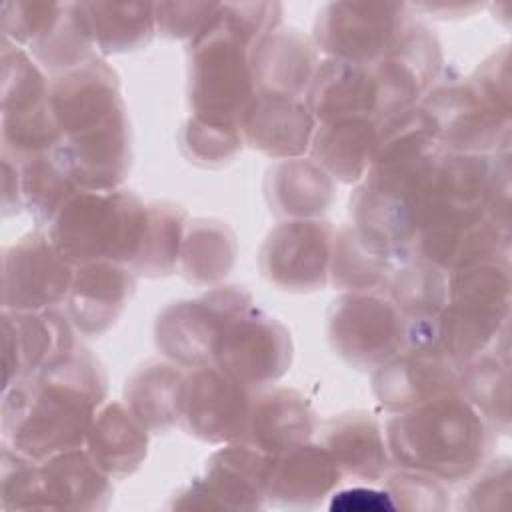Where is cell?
<instances>
[{"mask_svg":"<svg viewBox=\"0 0 512 512\" xmlns=\"http://www.w3.org/2000/svg\"><path fill=\"white\" fill-rule=\"evenodd\" d=\"M102 362L82 344L2 390V444L32 460L82 448L106 402Z\"/></svg>","mask_w":512,"mask_h":512,"instance_id":"1","label":"cell"},{"mask_svg":"<svg viewBox=\"0 0 512 512\" xmlns=\"http://www.w3.org/2000/svg\"><path fill=\"white\" fill-rule=\"evenodd\" d=\"M48 108L62 142L52 150L80 190H114L128 176L130 124L116 72L102 56L50 78Z\"/></svg>","mask_w":512,"mask_h":512,"instance_id":"2","label":"cell"},{"mask_svg":"<svg viewBox=\"0 0 512 512\" xmlns=\"http://www.w3.org/2000/svg\"><path fill=\"white\" fill-rule=\"evenodd\" d=\"M384 434L392 466L442 484L470 480L484 466L496 436L462 392L392 414Z\"/></svg>","mask_w":512,"mask_h":512,"instance_id":"3","label":"cell"},{"mask_svg":"<svg viewBox=\"0 0 512 512\" xmlns=\"http://www.w3.org/2000/svg\"><path fill=\"white\" fill-rule=\"evenodd\" d=\"M510 320V258L482 260L448 274V302L428 320L406 322L404 348H434L466 366Z\"/></svg>","mask_w":512,"mask_h":512,"instance_id":"4","label":"cell"},{"mask_svg":"<svg viewBox=\"0 0 512 512\" xmlns=\"http://www.w3.org/2000/svg\"><path fill=\"white\" fill-rule=\"evenodd\" d=\"M146 218L148 204L130 190H78L48 226V236L74 268L90 262L130 266Z\"/></svg>","mask_w":512,"mask_h":512,"instance_id":"5","label":"cell"},{"mask_svg":"<svg viewBox=\"0 0 512 512\" xmlns=\"http://www.w3.org/2000/svg\"><path fill=\"white\" fill-rule=\"evenodd\" d=\"M2 508H82L106 510L112 502V478L74 448L44 460H32L2 444Z\"/></svg>","mask_w":512,"mask_h":512,"instance_id":"6","label":"cell"},{"mask_svg":"<svg viewBox=\"0 0 512 512\" xmlns=\"http://www.w3.org/2000/svg\"><path fill=\"white\" fill-rule=\"evenodd\" d=\"M252 42L222 12L188 42V100L194 116L236 122L256 94Z\"/></svg>","mask_w":512,"mask_h":512,"instance_id":"7","label":"cell"},{"mask_svg":"<svg viewBox=\"0 0 512 512\" xmlns=\"http://www.w3.org/2000/svg\"><path fill=\"white\" fill-rule=\"evenodd\" d=\"M252 304V294L236 284L214 286L198 298L170 302L156 316V348L166 360L184 368L212 366L226 328Z\"/></svg>","mask_w":512,"mask_h":512,"instance_id":"8","label":"cell"},{"mask_svg":"<svg viewBox=\"0 0 512 512\" xmlns=\"http://www.w3.org/2000/svg\"><path fill=\"white\" fill-rule=\"evenodd\" d=\"M446 152L496 154L510 148V112L492 104L470 76H438L418 104Z\"/></svg>","mask_w":512,"mask_h":512,"instance_id":"9","label":"cell"},{"mask_svg":"<svg viewBox=\"0 0 512 512\" xmlns=\"http://www.w3.org/2000/svg\"><path fill=\"white\" fill-rule=\"evenodd\" d=\"M406 320L382 290L338 296L328 310L332 350L356 370H376L404 348Z\"/></svg>","mask_w":512,"mask_h":512,"instance_id":"10","label":"cell"},{"mask_svg":"<svg viewBox=\"0 0 512 512\" xmlns=\"http://www.w3.org/2000/svg\"><path fill=\"white\" fill-rule=\"evenodd\" d=\"M410 16L404 2H330L318 12L312 42L324 58L372 64L394 46Z\"/></svg>","mask_w":512,"mask_h":512,"instance_id":"11","label":"cell"},{"mask_svg":"<svg viewBox=\"0 0 512 512\" xmlns=\"http://www.w3.org/2000/svg\"><path fill=\"white\" fill-rule=\"evenodd\" d=\"M272 456L246 442H232L212 452L202 476L194 478L174 498L172 508L262 510L268 506Z\"/></svg>","mask_w":512,"mask_h":512,"instance_id":"12","label":"cell"},{"mask_svg":"<svg viewBox=\"0 0 512 512\" xmlns=\"http://www.w3.org/2000/svg\"><path fill=\"white\" fill-rule=\"evenodd\" d=\"M254 390L216 364L186 368L178 426L208 444L242 442Z\"/></svg>","mask_w":512,"mask_h":512,"instance_id":"13","label":"cell"},{"mask_svg":"<svg viewBox=\"0 0 512 512\" xmlns=\"http://www.w3.org/2000/svg\"><path fill=\"white\" fill-rule=\"evenodd\" d=\"M336 228L328 220H284L258 252L262 276L286 292H314L328 284Z\"/></svg>","mask_w":512,"mask_h":512,"instance_id":"14","label":"cell"},{"mask_svg":"<svg viewBox=\"0 0 512 512\" xmlns=\"http://www.w3.org/2000/svg\"><path fill=\"white\" fill-rule=\"evenodd\" d=\"M74 266L56 250L48 232L36 230L4 250L2 310H46L66 302Z\"/></svg>","mask_w":512,"mask_h":512,"instance_id":"15","label":"cell"},{"mask_svg":"<svg viewBox=\"0 0 512 512\" xmlns=\"http://www.w3.org/2000/svg\"><path fill=\"white\" fill-rule=\"evenodd\" d=\"M292 354L288 328L252 304L226 328L214 364L246 386L262 388L288 372Z\"/></svg>","mask_w":512,"mask_h":512,"instance_id":"16","label":"cell"},{"mask_svg":"<svg viewBox=\"0 0 512 512\" xmlns=\"http://www.w3.org/2000/svg\"><path fill=\"white\" fill-rule=\"evenodd\" d=\"M464 366L434 348L406 346L372 372V392L392 414L460 392Z\"/></svg>","mask_w":512,"mask_h":512,"instance_id":"17","label":"cell"},{"mask_svg":"<svg viewBox=\"0 0 512 512\" xmlns=\"http://www.w3.org/2000/svg\"><path fill=\"white\" fill-rule=\"evenodd\" d=\"M76 344L74 326L58 308L2 310V390L40 372Z\"/></svg>","mask_w":512,"mask_h":512,"instance_id":"18","label":"cell"},{"mask_svg":"<svg viewBox=\"0 0 512 512\" xmlns=\"http://www.w3.org/2000/svg\"><path fill=\"white\" fill-rule=\"evenodd\" d=\"M316 126L306 98L262 92L254 94L238 118L244 144L274 160L304 156Z\"/></svg>","mask_w":512,"mask_h":512,"instance_id":"19","label":"cell"},{"mask_svg":"<svg viewBox=\"0 0 512 512\" xmlns=\"http://www.w3.org/2000/svg\"><path fill=\"white\" fill-rule=\"evenodd\" d=\"M136 276L118 262H90L74 268L66 296V316L76 332L88 338L102 336L122 316Z\"/></svg>","mask_w":512,"mask_h":512,"instance_id":"20","label":"cell"},{"mask_svg":"<svg viewBox=\"0 0 512 512\" xmlns=\"http://www.w3.org/2000/svg\"><path fill=\"white\" fill-rule=\"evenodd\" d=\"M342 480L338 464L320 442H302L272 456L268 506L316 508Z\"/></svg>","mask_w":512,"mask_h":512,"instance_id":"21","label":"cell"},{"mask_svg":"<svg viewBox=\"0 0 512 512\" xmlns=\"http://www.w3.org/2000/svg\"><path fill=\"white\" fill-rule=\"evenodd\" d=\"M316 414L304 394L284 386H262L252 392L244 440L264 454H280L312 440Z\"/></svg>","mask_w":512,"mask_h":512,"instance_id":"22","label":"cell"},{"mask_svg":"<svg viewBox=\"0 0 512 512\" xmlns=\"http://www.w3.org/2000/svg\"><path fill=\"white\" fill-rule=\"evenodd\" d=\"M318 442L330 452L344 480L380 482L392 470L386 434L378 420L368 412H344L324 420Z\"/></svg>","mask_w":512,"mask_h":512,"instance_id":"23","label":"cell"},{"mask_svg":"<svg viewBox=\"0 0 512 512\" xmlns=\"http://www.w3.org/2000/svg\"><path fill=\"white\" fill-rule=\"evenodd\" d=\"M256 92L306 98L320 54L312 38L296 28H276L250 52Z\"/></svg>","mask_w":512,"mask_h":512,"instance_id":"24","label":"cell"},{"mask_svg":"<svg viewBox=\"0 0 512 512\" xmlns=\"http://www.w3.org/2000/svg\"><path fill=\"white\" fill-rule=\"evenodd\" d=\"M306 100L318 124L350 118L376 120L378 112V90L370 66L336 58L320 60Z\"/></svg>","mask_w":512,"mask_h":512,"instance_id":"25","label":"cell"},{"mask_svg":"<svg viewBox=\"0 0 512 512\" xmlns=\"http://www.w3.org/2000/svg\"><path fill=\"white\" fill-rule=\"evenodd\" d=\"M270 212L284 220L320 218L336 200V180L312 158L280 160L264 180Z\"/></svg>","mask_w":512,"mask_h":512,"instance_id":"26","label":"cell"},{"mask_svg":"<svg viewBox=\"0 0 512 512\" xmlns=\"http://www.w3.org/2000/svg\"><path fill=\"white\" fill-rule=\"evenodd\" d=\"M148 430L122 402H104L88 430L84 448L112 480L134 474L148 454Z\"/></svg>","mask_w":512,"mask_h":512,"instance_id":"27","label":"cell"},{"mask_svg":"<svg viewBox=\"0 0 512 512\" xmlns=\"http://www.w3.org/2000/svg\"><path fill=\"white\" fill-rule=\"evenodd\" d=\"M380 124L370 118H350L318 124L312 136V160L342 184H358L376 154Z\"/></svg>","mask_w":512,"mask_h":512,"instance_id":"28","label":"cell"},{"mask_svg":"<svg viewBox=\"0 0 512 512\" xmlns=\"http://www.w3.org/2000/svg\"><path fill=\"white\" fill-rule=\"evenodd\" d=\"M184 374V366L152 358L128 376L124 386L126 406L148 432H168L178 424Z\"/></svg>","mask_w":512,"mask_h":512,"instance_id":"29","label":"cell"},{"mask_svg":"<svg viewBox=\"0 0 512 512\" xmlns=\"http://www.w3.org/2000/svg\"><path fill=\"white\" fill-rule=\"evenodd\" d=\"M460 392L476 406L494 432L510 430V348L508 328L462 370Z\"/></svg>","mask_w":512,"mask_h":512,"instance_id":"30","label":"cell"},{"mask_svg":"<svg viewBox=\"0 0 512 512\" xmlns=\"http://www.w3.org/2000/svg\"><path fill=\"white\" fill-rule=\"evenodd\" d=\"M96 52L144 48L156 34L154 2H78Z\"/></svg>","mask_w":512,"mask_h":512,"instance_id":"31","label":"cell"},{"mask_svg":"<svg viewBox=\"0 0 512 512\" xmlns=\"http://www.w3.org/2000/svg\"><path fill=\"white\" fill-rule=\"evenodd\" d=\"M238 242L234 230L216 218L188 220L178 270L196 286H216L234 266Z\"/></svg>","mask_w":512,"mask_h":512,"instance_id":"32","label":"cell"},{"mask_svg":"<svg viewBox=\"0 0 512 512\" xmlns=\"http://www.w3.org/2000/svg\"><path fill=\"white\" fill-rule=\"evenodd\" d=\"M10 160L16 164L20 208L32 216L38 228L50 226L62 206L80 188L50 152L28 156L22 160Z\"/></svg>","mask_w":512,"mask_h":512,"instance_id":"33","label":"cell"},{"mask_svg":"<svg viewBox=\"0 0 512 512\" xmlns=\"http://www.w3.org/2000/svg\"><path fill=\"white\" fill-rule=\"evenodd\" d=\"M188 214L172 202H148V218L140 248L130 262L134 276L164 278L176 272Z\"/></svg>","mask_w":512,"mask_h":512,"instance_id":"34","label":"cell"},{"mask_svg":"<svg viewBox=\"0 0 512 512\" xmlns=\"http://www.w3.org/2000/svg\"><path fill=\"white\" fill-rule=\"evenodd\" d=\"M382 290L406 322L434 318L448 302V274L420 258H408L392 268Z\"/></svg>","mask_w":512,"mask_h":512,"instance_id":"35","label":"cell"},{"mask_svg":"<svg viewBox=\"0 0 512 512\" xmlns=\"http://www.w3.org/2000/svg\"><path fill=\"white\" fill-rule=\"evenodd\" d=\"M396 264L392 256L372 248L354 224H344L334 232L328 284L346 292L378 290Z\"/></svg>","mask_w":512,"mask_h":512,"instance_id":"36","label":"cell"},{"mask_svg":"<svg viewBox=\"0 0 512 512\" xmlns=\"http://www.w3.org/2000/svg\"><path fill=\"white\" fill-rule=\"evenodd\" d=\"M28 48L52 78L98 56L78 2H64L60 18Z\"/></svg>","mask_w":512,"mask_h":512,"instance_id":"37","label":"cell"},{"mask_svg":"<svg viewBox=\"0 0 512 512\" xmlns=\"http://www.w3.org/2000/svg\"><path fill=\"white\" fill-rule=\"evenodd\" d=\"M50 80L18 44L2 38V116L22 114L48 100Z\"/></svg>","mask_w":512,"mask_h":512,"instance_id":"38","label":"cell"},{"mask_svg":"<svg viewBox=\"0 0 512 512\" xmlns=\"http://www.w3.org/2000/svg\"><path fill=\"white\" fill-rule=\"evenodd\" d=\"M244 146L236 122H220L202 116H190L180 130V148L184 156L204 168H218L230 162Z\"/></svg>","mask_w":512,"mask_h":512,"instance_id":"39","label":"cell"},{"mask_svg":"<svg viewBox=\"0 0 512 512\" xmlns=\"http://www.w3.org/2000/svg\"><path fill=\"white\" fill-rule=\"evenodd\" d=\"M384 488L396 508L416 512H442L450 506L446 484L432 476L396 468L384 476Z\"/></svg>","mask_w":512,"mask_h":512,"instance_id":"40","label":"cell"},{"mask_svg":"<svg viewBox=\"0 0 512 512\" xmlns=\"http://www.w3.org/2000/svg\"><path fill=\"white\" fill-rule=\"evenodd\" d=\"M64 2L16 0L2 4V32L14 44L30 46L36 42L62 14Z\"/></svg>","mask_w":512,"mask_h":512,"instance_id":"41","label":"cell"},{"mask_svg":"<svg viewBox=\"0 0 512 512\" xmlns=\"http://www.w3.org/2000/svg\"><path fill=\"white\" fill-rule=\"evenodd\" d=\"M218 14V2H154L156 32L174 40H194Z\"/></svg>","mask_w":512,"mask_h":512,"instance_id":"42","label":"cell"},{"mask_svg":"<svg viewBox=\"0 0 512 512\" xmlns=\"http://www.w3.org/2000/svg\"><path fill=\"white\" fill-rule=\"evenodd\" d=\"M462 494L460 508L464 510H502L510 496V458L502 456L486 464L470 478Z\"/></svg>","mask_w":512,"mask_h":512,"instance_id":"43","label":"cell"},{"mask_svg":"<svg viewBox=\"0 0 512 512\" xmlns=\"http://www.w3.org/2000/svg\"><path fill=\"white\" fill-rule=\"evenodd\" d=\"M470 80L498 108L510 112V52L502 46L470 74Z\"/></svg>","mask_w":512,"mask_h":512,"instance_id":"44","label":"cell"},{"mask_svg":"<svg viewBox=\"0 0 512 512\" xmlns=\"http://www.w3.org/2000/svg\"><path fill=\"white\" fill-rule=\"evenodd\" d=\"M330 510H358V512H372V510H394V502L386 488H370V486H352L344 490H334L330 494Z\"/></svg>","mask_w":512,"mask_h":512,"instance_id":"45","label":"cell"}]
</instances>
